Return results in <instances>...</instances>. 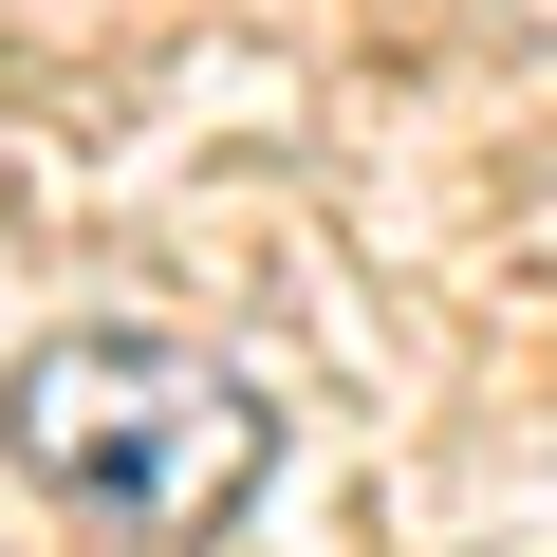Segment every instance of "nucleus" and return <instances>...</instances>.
Returning a JSON list of instances; mask_svg holds the SVG:
<instances>
[{
  "mask_svg": "<svg viewBox=\"0 0 557 557\" xmlns=\"http://www.w3.org/2000/svg\"><path fill=\"white\" fill-rule=\"evenodd\" d=\"M0 446H20L75 520H112V539H223L260 502V465H278V409L223 354H186L149 317H94V335H38L20 354Z\"/></svg>",
  "mask_w": 557,
  "mask_h": 557,
  "instance_id": "f257e3e1",
  "label": "nucleus"
}]
</instances>
